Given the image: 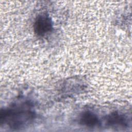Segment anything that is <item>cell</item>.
<instances>
[{
	"label": "cell",
	"instance_id": "cell-1",
	"mask_svg": "<svg viewBox=\"0 0 132 132\" xmlns=\"http://www.w3.org/2000/svg\"><path fill=\"white\" fill-rule=\"evenodd\" d=\"M53 28V23L50 18L45 14L38 15L34 23L35 32L38 36H42L50 32Z\"/></svg>",
	"mask_w": 132,
	"mask_h": 132
},
{
	"label": "cell",
	"instance_id": "cell-2",
	"mask_svg": "<svg viewBox=\"0 0 132 132\" xmlns=\"http://www.w3.org/2000/svg\"><path fill=\"white\" fill-rule=\"evenodd\" d=\"M80 121L82 124L89 127L95 126L99 123L97 117L93 113L89 111L85 112L82 114Z\"/></svg>",
	"mask_w": 132,
	"mask_h": 132
},
{
	"label": "cell",
	"instance_id": "cell-3",
	"mask_svg": "<svg viewBox=\"0 0 132 132\" xmlns=\"http://www.w3.org/2000/svg\"><path fill=\"white\" fill-rule=\"evenodd\" d=\"M108 123L110 125H125L126 120L125 117L118 113H113L108 117Z\"/></svg>",
	"mask_w": 132,
	"mask_h": 132
}]
</instances>
